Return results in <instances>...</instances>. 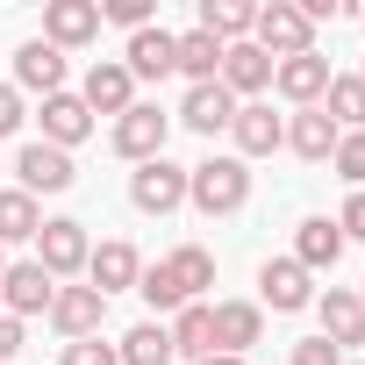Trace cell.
<instances>
[{"mask_svg": "<svg viewBox=\"0 0 365 365\" xmlns=\"http://www.w3.org/2000/svg\"><path fill=\"white\" fill-rule=\"evenodd\" d=\"M336 230H344V244H365V194H351L336 208Z\"/></svg>", "mask_w": 365, "mask_h": 365, "instance_id": "d590c367", "label": "cell"}, {"mask_svg": "<svg viewBox=\"0 0 365 365\" xmlns=\"http://www.w3.org/2000/svg\"><path fill=\"white\" fill-rule=\"evenodd\" d=\"M344 365H365V358H344Z\"/></svg>", "mask_w": 365, "mask_h": 365, "instance_id": "ab89813d", "label": "cell"}, {"mask_svg": "<svg viewBox=\"0 0 365 365\" xmlns=\"http://www.w3.org/2000/svg\"><path fill=\"white\" fill-rule=\"evenodd\" d=\"M72 179H79V172H72V150H58V143H43V136L15 150V187H22L29 201H36V194H65Z\"/></svg>", "mask_w": 365, "mask_h": 365, "instance_id": "8992f818", "label": "cell"}, {"mask_svg": "<svg viewBox=\"0 0 365 365\" xmlns=\"http://www.w3.org/2000/svg\"><path fill=\"white\" fill-rule=\"evenodd\" d=\"M122 65H129V79H172V65H179V36H172L165 22H150V29L129 36Z\"/></svg>", "mask_w": 365, "mask_h": 365, "instance_id": "2e32d148", "label": "cell"}, {"mask_svg": "<svg viewBox=\"0 0 365 365\" xmlns=\"http://www.w3.org/2000/svg\"><path fill=\"white\" fill-rule=\"evenodd\" d=\"M230 115H237V101H230V86H222V79L187 86V101H179V122H187L194 136H222V129H230Z\"/></svg>", "mask_w": 365, "mask_h": 365, "instance_id": "44dd1931", "label": "cell"}, {"mask_svg": "<svg viewBox=\"0 0 365 365\" xmlns=\"http://www.w3.org/2000/svg\"><path fill=\"white\" fill-rule=\"evenodd\" d=\"M358 86H365V65H358Z\"/></svg>", "mask_w": 365, "mask_h": 365, "instance_id": "60d3db41", "label": "cell"}, {"mask_svg": "<svg viewBox=\"0 0 365 365\" xmlns=\"http://www.w3.org/2000/svg\"><path fill=\"white\" fill-rule=\"evenodd\" d=\"M315 315H322V336H329L336 351L365 344V301H358V287H329V294H315Z\"/></svg>", "mask_w": 365, "mask_h": 365, "instance_id": "d6986e66", "label": "cell"}, {"mask_svg": "<svg viewBox=\"0 0 365 365\" xmlns=\"http://www.w3.org/2000/svg\"><path fill=\"white\" fill-rule=\"evenodd\" d=\"M51 294H58V279H51L36 258H22V265H8V272H0V315H15V322L51 315Z\"/></svg>", "mask_w": 365, "mask_h": 365, "instance_id": "ba28073f", "label": "cell"}, {"mask_svg": "<svg viewBox=\"0 0 365 365\" xmlns=\"http://www.w3.org/2000/svg\"><path fill=\"white\" fill-rule=\"evenodd\" d=\"M101 322H108V294H93V287H58V294H51V329H58L65 344L101 336Z\"/></svg>", "mask_w": 365, "mask_h": 365, "instance_id": "7c38bea8", "label": "cell"}, {"mask_svg": "<svg viewBox=\"0 0 365 365\" xmlns=\"http://www.w3.org/2000/svg\"><path fill=\"white\" fill-rule=\"evenodd\" d=\"M258 308H272V315L315 308V272H301L294 258H265L258 265Z\"/></svg>", "mask_w": 365, "mask_h": 365, "instance_id": "52a82bcc", "label": "cell"}, {"mask_svg": "<svg viewBox=\"0 0 365 365\" xmlns=\"http://www.w3.org/2000/svg\"><path fill=\"white\" fill-rule=\"evenodd\" d=\"M29 344V329L15 322V315H0V365H15V351Z\"/></svg>", "mask_w": 365, "mask_h": 365, "instance_id": "74e56055", "label": "cell"}, {"mask_svg": "<svg viewBox=\"0 0 365 365\" xmlns=\"http://www.w3.org/2000/svg\"><path fill=\"white\" fill-rule=\"evenodd\" d=\"M165 136H172V115L158 108V101H136L129 115H115V158H129V165H150V158H165Z\"/></svg>", "mask_w": 365, "mask_h": 365, "instance_id": "3957f363", "label": "cell"}, {"mask_svg": "<svg viewBox=\"0 0 365 365\" xmlns=\"http://www.w3.org/2000/svg\"><path fill=\"white\" fill-rule=\"evenodd\" d=\"M36 230H43V208L22 187H8V194H0V251H8V244H36Z\"/></svg>", "mask_w": 365, "mask_h": 365, "instance_id": "4316f807", "label": "cell"}, {"mask_svg": "<svg viewBox=\"0 0 365 365\" xmlns=\"http://www.w3.org/2000/svg\"><path fill=\"white\" fill-rule=\"evenodd\" d=\"M230 136H237V158H244V165H251V158H272V150L287 143V115H272L265 101H237Z\"/></svg>", "mask_w": 365, "mask_h": 365, "instance_id": "8fae6325", "label": "cell"}, {"mask_svg": "<svg viewBox=\"0 0 365 365\" xmlns=\"http://www.w3.org/2000/svg\"><path fill=\"white\" fill-rule=\"evenodd\" d=\"M79 101H86V115H129V108H136V79H129V65H122V58L86 65Z\"/></svg>", "mask_w": 365, "mask_h": 365, "instance_id": "4fadbf2b", "label": "cell"}, {"mask_svg": "<svg viewBox=\"0 0 365 365\" xmlns=\"http://www.w3.org/2000/svg\"><path fill=\"white\" fill-rule=\"evenodd\" d=\"M322 115H329L336 129H365V86H358V72L329 79V93H322Z\"/></svg>", "mask_w": 365, "mask_h": 365, "instance_id": "f546056e", "label": "cell"}, {"mask_svg": "<svg viewBox=\"0 0 365 365\" xmlns=\"http://www.w3.org/2000/svg\"><path fill=\"white\" fill-rule=\"evenodd\" d=\"M58 365H122V358H115V344L79 336V344H65V351H58Z\"/></svg>", "mask_w": 365, "mask_h": 365, "instance_id": "836d02e7", "label": "cell"}, {"mask_svg": "<svg viewBox=\"0 0 365 365\" xmlns=\"http://www.w3.org/2000/svg\"><path fill=\"white\" fill-rule=\"evenodd\" d=\"M158 265H165V279H172L179 308H187V301H208V287H215V251L179 244V251H172V258H158Z\"/></svg>", "mask_w": 365, "mask_h": 365, "instance_id": "ffe728a7", "label": "cell"}, {"mask_svg": "<svg viewBox=\"0 0 365 365\" xmlns=\"http://www.w3.org/2000/svg\"><path fill=\"white\" fill-rule=\"evenodd\" d=\"M136 279H143L136 244H122V237L93 244V258H86V287H93V294H122V287H136Z\"/></svg>", "mask_w": 365, "mask_h": 365, "instance_id": "ac0fdd59", "label": "cell"}, {"mask_svg": "<svg viewBox=\"0 0 365 365\" xmlns=\"http://www.w3.org/2000/svg\"><path fill=\"white\" fill-rule=\"evenodd\" d=\"M15 93H65V51H51L43 36H29L22 51H15Z\"/></svg>", "mask_w": 365, "mask_h": 365, "instance_id": "e0dca14e", "label": "cell"}, {"mask_svg": "<svg viewBox=\"0 0 365 365\" xmlns=\"http://www.w3.org/2000/svg\"><path fill=\"white\" fill-rule=\"evenodd\" d=\"M222 86H230V101H258L265 86H272V58L244 36V43H222V72H215Z\"/></svg>", "mask_w": 365, "mask_h": 365, "instance_id": "9a60e30c", "label": "cell"}, {"mask_svg": "<svg viewBox=\"0 0 365 365\" xmlns=\"http://www.w3.org/2000/svg\"><path fill=\"white\" fill-rule=\"evenodd\" d=\"M0 272H8V258H0Z\"/></svg>", "mask_w": 365, "mask_h": 365, "instance_id": "b9f144b4", "label": "cell"}, {"mask_svg": "<svg viewBox=\"0 0 365 365\" xmlns=\"http://www.w3.org/2000/svg\"><path fill=\"white\" fill-rule=\"evenodd\" d=\"M294 365H344V351H336L329 336H301V344H294Z\"/></svg>", "mask_w": 365, "mask_h": 365, "instance_id": "e575fe53", "label": "cell"}, {"mask_svg": "<svg viewBox=\"0 0 365 365\" xmlns=\"http://www.w3.org/2000/svg\"><path fill=\"white\" fill-rule=\"evenodd\" d=\"M129 201L136 215H172V208H187V165H172V158H150L129 172Z\"/></svg>", "mask_w": 365, "mask_h": 365, "instance_id": "5b68a950", "label": "cell"}, {"mask_svg": "<svg viewBox=\"0 0 365 365\" xmlns=\"http://www.w3.org/2000/svg\"><path fill=\"white\" fill-rule=\"evenodd\" d=\"M336 136H344V129H336L322 108H294V115H287V150H294V158H308V165H329Z\"/></svg>", "mask_w": 365, "mask_h": 365, "instance_id": "603a6c76", "label": "cell"}, {"mask_svg": "<svg viewBox=\"0 0 365 365\" xmlns=\"http://www.w3.org/2000/svg\"><path fill=\"white\" fill-rule=\"evenodd\" d=\"M101 22H115V29H150V0H101Z\"/></svg>", "mask_w": 365, "mask_h": 365, "instance_id": "d6a6232c", "label": "cell"}, {"mask_svg": "<svg viewBox=\"0 0 365 365\" xmlns=\"http://www.w3.org/2000/svg\"><path fill=\"white\" fill-rule=\"evenodd\" d=\"M86 258H93V237H86V222H72V215H58V222H43L36 230V265L65 287L72 272H86Z\"/></svg>", "mask_w": 365, "mask_h": 365, "instance_id": "277c9868", "label": "cell"}, {"mask_svg": "<svg viewBox=\"0 0 365 365\" xmlns=\"http://www.w3.org/2000/svg\"><path fill=\"white\" fill-rule=\"evenodd\" d=\"M165 329H172V358H194V365H201V358H215V322H208V301H187V308L165 322Z\"/></svg>", "mask_w": 365, "mask_h": 365, "instance_id": "d4e9b609", "label": "cell"}, {"mask_svg": "<svg viewBox=\"0 0 365 365\" xmlns=\"http://www.w3.org/2000/svg\"><path fill=\"white\" fill-rule=\"evenodd\" d=\"M115 358H122V365H172V329H165V322H136V329L115 344Z\"/></svg>", "mask_w": 365, "mask_h": 365, "instance_id": "f1b7e54d", "label": "cell"}, {"mask_svg": "<svg viewBox=\"0 0 365 365\" xmlns=\"http://www.w3.org/2000/svg\"><path fill=\"white\" fill-rule=\"evenodd\" d=\"M329 165H336V179H344L351 194H365V129H344L336 150H329Z\"/></svg>", "mask_w": 365, "mask_h": 365, "instance_id": "4dcf8cb0", "label": "cell"}, {"mask_svg": "<svg viewBox=\"0 0 365 365\" xmlns=\"http://www.w3.org/2000/svg\"><path fill=\"white\" fill-rule=\"evenodd\" d=\"M251 22H258V8H244V0H201V22L194 29H208L215 43H244Z\"/></svg>", "mask_w": 365, "mask_h": 365, "instance_id": "83f0119b", "label": "cell"}, {"mask_svg": "<svg viewBox=\"0 0 365 365\" xmlns=\"http://www.w3.org/2000/svg\"><path fill=\"white\" fill-rule=\"evenodd\" d=\"M187 201L201 215H237L251 201V165L244 158H201V165H187Z\"/></svg>", "mask_w": 365, "mask_h": 365, "instance_id": "6da1fadb", "label": "cell"}, {"mask_svg": "<svg viewBox=\"0 0 365 365\" xmlns=\"http://www.w3.org/2000/svg\"><path fill=\"white\" fill-rule=\"evenodd\" d=\"M22 122H29V108H22V93H15L8 79H0V136H15Z\"/></svg>", "mask_w": 365, "mask_h": 365, "instance_id": "8d00e7d4", "label": "cell"}, {"mask_svg": "<svg viewBox=\"0 0 365 365\" xmlns=\"http://www.w3.org/2000/svg\"><path fill=\"white\" fill-rule=\"evenodd\" d=\"M251 43L279 65V58L315 51V22L301 15V0H272V8H258V22H251Z\"/></svg>", "mask_w": 365, "mask_h": 365, "instance_id": "7a4b0ae2", "label": "cell"}, {"mask_svg": "<svg viewBox=\"0 0 365 365\" xmlns=\"http://www.w3.org/2000/svg\"><path fill=\"white\" fill-rule=\"evenodd\" d=\"M344 258V230H336V215H308L301 230H294V265L301 272H329Z\"/></svg>", "mask_w": 365, "mask_h": 365, "instance_id": "cb8c5ba5", "label": "cell"}, {"mask_svg": "<svg viewBox=\"0 0 365 365\" xmlns=\"http://www.w3.org/2000/svg\"><path fill=\"white\" fill-rule=\"evenodd\" d=\"M172 72H187V86H208L215 72H222V43L208 36V29H179V65Z\"/></svg>", "mask_w": 365, "mask_h": 365, "instance_id": "484cf974", "label": "cell"}, {"mask_svg": "<svg viewBox=\"0 0 365 365\" xmlns=\"http://www.w3.org/2000/svg\"><path fill=\"white\" fill-rule=\"evenodd\" d=\"M36 122H43V143H58V150H72V143H86V136H93V115H86V101H79L72 86H65V93H51Z\"/></svg>", "mask_w": 365, "mask_h": 365, "instance_id": "7402d4cb", "label": "cell"}, {"mask_svg": "<svg viewBox=\"0 0 365 365\" xmlns=\"http://www.w3.org/2000/svg\"><path fill=\"white\" fill-rule=\"evenodd\" d=\"M136 294H143V308H150V322H158V315H179V294H172V279H165V265H143V279H136Z\"/></svg>", "mask_w": 365, "mask_h": 365, "instance_id": "1f68e13d", "label": "cell"}, {"mask_svg": "<svg viewBox=\"0 0 365 365\" xmlns=\"http://www.w3.org/2000/svg\"><path fill=\"white\" fill-rule=\"evenodd\" d=\"M358 301H365V287H358Z\"/></svg>", "mask_w": 365, "mask_h": 365, "instance_id": "7bdbcfd3", "label": "cell"}, {"mask_svg": "<svg viewBox=\"0 0 365 365\" xmlns=\"http://www.w3.org/2000/svg\"><path fill=\"white\" fill-rule=\"evenodd\" d=\"M329 79H336V72H329L322 51H301V58H279V65H272V93L294 101V108H322Z\"/></svg>", "mask_w": 365, "mask_h": 365, "instance_id": "9c48e42d", "label": "cell"}, {"mask_svg": "<svg viewBox=\"0 0 365 365\" xmlns=\"http://www.w3.org/2000/svg\"><path fill=\"white\" fill-rule=\"evenodd\" d=\"M101 36V0H43V43L51 51H86Z\"/></svg>", "mask_w": 365, "mask_h": 365, "instance_id": "30bf717a", "label": "cell"}, {"mask_svg": "<svg viewBox=\"0 0 365 365\" xmlns=\"http://www.w3.org/2000/svg\"><path fill=\"white\" fill-rule=\"evenodd\" d=\"M201 365H244V358H222V351H215V358H201Z\"/></svg>", "mask_w": 365, "mask_h": 365, "instance_id": "f35d334b", "label": "cell"}, {"mask_svg": "<svg viewBox=\"0 0 365 365\" xmlns=\"http://www.w3.org/2000/svg\"><path fill=\"white\" fill-rule=\"evenodd\" d=\"M208 322H215V351L222 358H244L265 336V308L258 301H208Z\"/></svg>", "mask_w": 365, "mask_h": 365, "instance_id": "5bb4252c", "label": "cell"}]
</instances>
